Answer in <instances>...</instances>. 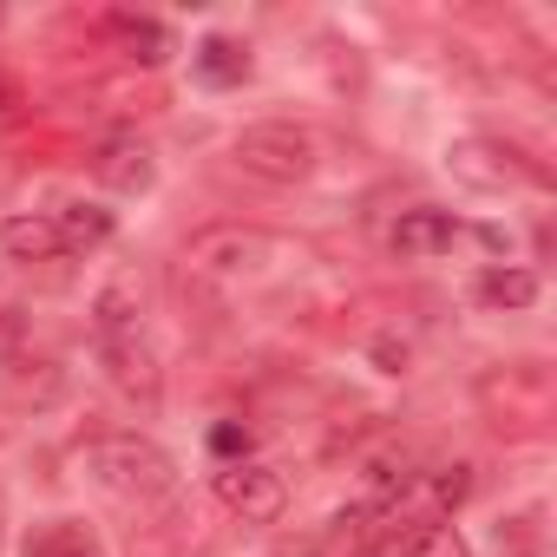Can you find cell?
<instances>
[{
    "instance_id": "obj_17",
    "label": "cell",
    "mask_w": 557,
    "mask_h": 557,
    "mask_svg": "<svg viewBox=\"0 0 557 557\" xmlns=\"http://www.w3.org/2000/svg\"><path fill=\"white\" fill-rule=\"evenodd\" d=\"M210 446H216L223 466H236V459H249V426H243V420H223V426L210 433Z\"/></svg>"
},
{
    "instance_id": "obj_7",
    "label": "cell",
    "mask_w": 557,
    "mask_h": 557,
    "mask_svg": "<svg viewBox=\"0 0 557 557\" xmlns=\"http://www.w3.org/2000/svg\"><path fill=\"white\" fill-rule=\"evenodd\" d=\"M92 177H99L106 190H119V197H145L151 177H158V164H151V151H145L132 132H119V138H106V145L92 151Z\"/></svg>"
},
{
    "instance_id": "obj_15",
    "label": "cell",
    "mask_w": 557,
    "mask_h": 557,
    "mask_svg": "<svg viewBox=\"0 0 557 557\" xmlns=\"http://www.w3.org/2000/svg\"><path fill=\"white\" fill-rule=\"evenodd\" d=\"M400 557H472V544L453 524H420V531L400 537Z\"/></svg>"
},
{
    "instance_id": "obj_6",
    "label": "cell",
    "mask_w": 557,
    "mask_h": 557,
    "mask_svg": "<svg viewBox=\"0 0 557 557\" xmlns=\"http://www.w3.org/2000/svg\"><path fill=\"white\" fill-rule=\"evenodd\" d=\"M387 243H394L400 262H433V256H446L459 243V216L433 210V203H413V210H400V223H394Z\"/></svg>"
},
{
    "instance_id": "obj_9",
    "label": "cell",
    "mask_w": 557,
    "mask_h": 557,
    "mask_svg": "<svg viewBox=\"0 0 557 557\" xmlns=\"http://www.w3.org/2000/svg\"><path fill=\"white\" fill-rule=\"evenodd\" d=\"M0 249H8L14 262H66L60 223H53L47 210H34V216H8V223H0Z\"/></svg>"
},
{
    "instance_id": "obj_16",
    "label": "cell",
    "mask_w": 557,
    "mask_h": 557,
    "mask_svg": "<svg viewBox=\"0 0 557 557\" xmlns=\"http://www.w3.org/2000/svg\"><path fill=\"white\" fill-rule=\"evenodd\" d=\"M466 492H472V466H440L433 472V505H466Z\"/></svg>"
},
{
    "instance_id": "obj_1",
    "label": "cell",
    "mask_w": 557,
    "mask_h": 557,
    "mask_svg": "<svg viewBox=\"0 0 557 557\" xmlns=\"http://www.w3.org/2000/svg\"><path fill=\"white\" fill-rule=\"evenodd\" d=\"M309 249L275 236V230H256V223H223V230H203L190 236L184 249V275L190 283H210L223 296H243V289H262V283H283L289 269H302Z\"/></svg>"
},
{
    "instance_id": "obj_4",
    "label": "cell",
    "mask_w": 557,
    "mask_h": 557,
    "mask_svg": "<svg viewBox=\"0 0 557 557\" xmlns=\"http://www.w3.org/2000/svg\"><path fill=\"white\" fill-rule=\"evenodd\" d=\"M230 158H236L249 177H262V184H302V177L315 171L322 145H315V132H309V125L262 119V125H243V132H236Z\"/></svg>"
},
{
    "instance_id": "obj_12",
    "label": "cell",
    "mask_w": 557,
    "mask_h": 557,
    "mask_svg": "<svg viewBox=\"0 0 557 557\" xmlns=\"http://www.w3.org/2000/svg\"><path fill=\"white\" fill-rule=\"evenodd\" d=\"M53 223H60V243H66V256H79V249H99L106 236H112V210H99V203H60V210H47Z\"/></svg>"
},
{
    "instance_id": "obj_18",
    "label": "cell",
    "mask_w": 557,
    "mask_h": 557,
    "mask_svg": "<svg viewBox=\"0 0 557 557\" xmlns=\"http://www.w3.org/2000/svg\"><path fill=\"white\" fill-rule=\"evenodd\" d=\"M21 106H27V92H21V79H14L8 66H0V125H8V119H21Z\"/></svg>"
},
{
    "instance_id": "obj_3",
    "label": "cell",
    "mask_w": 557,
    "mask_h": 557,
    "mask_svg": "<svg viewBox=\"0 0 557 557\" xmlns=\"http://www.w3.org/2000/svg\"><path fill=\"white\" fill-rule=\"evenodd\" d=\"M79 466L92 472L99 492L132 498V505H151V498H171V492H177L171 453H164L158 440H145V433H106V440H92V446L79 453Z\"/></svg>"
},
{
    "instance_id": "obj_11",
    "label": "cell",
    "mask_w": 557,
    "mask_h": 557,
    "mask_svg": "<svg viewBox=\"0 0 557 557\" xmlns=\"http://www.w3.org/2000/svg\"><path fill=\"white\" fill-rule=\"evenodd\" d=\"M197 79H203V86H243V79H249V47L230 40V34H210V40L197 47Z\"/></svg>"
},
{
    "instance_id": "obj_14",
    "label": "cell",
    "mask_w": 557,
    "mask_h": 557,
    "mask_svg": "<svg viewBox=\"0 0 557 557\" xmlns=\"http://www.w3.org/2000/svg\"><path fill=\"white\" fill-rule=\"evenodd\" d=\"M479 302L485 309H531L537 302V275L518 269V262H498V269L479 275Z\"/></svg>"
},
{
    "instance_id": "obj_13",
    "label": "cell",
    "mask_w": 557,
    "mask_h": 557,
    "mask_svg": "<svg viewBox=\"0 0 557 557\" xmlns=\"http://www.w3.org/2000/svg\"><path fill=\"white\" fill-rule=\"evenodd\" d=\"M21 557H99V537H92L79 518H47V524L27 537Z\"/></svg>"
},
{
    "instance_id": "obj_5",
    "label": "cell",
    "mask_w": 557,
    "mask_h": 557,
    "mask_svg": "<svg viewBox=\"0 0 557 557\" xmlns=\"http://www.w3.org/2000/svg\"><path fill=\"white\" fill-rule=\"evenodd\" d=\"M216 498L243 524H275V518H283V505H289V479L275 472V466H262V459H236V466L216 472Z\"/></svg>"
},
{
    "instance_id": "obj_8",
    "label": "cell",
    "mask_w": 557,
    "mask_h": 557,
    "mask_svg": "<svg viewBox=\"0 0 557 557\" xmlns=\"http://www.w3.org/2000/svg\"><path fill=\"white\" fill-rule=\"evenodd\" d=\"M453 177L472 184V190H505V184H524L531 171L518 164V151H505L492 138H459L453 145Z\"/></svg>"
},
{
    "instance_id": "obj_10",
    "label": "cell",
    "mask_w": 557,
    "mask_h": 557,
    "mask_svg": "<svg viewBox=\"0 0 557 557\" xmlns=\"http://www.w3.org/2000/svg\"><path fill=\"white\" fill-rule=\"evenodd\" d=\"M106 34H112L119 53L138 60V66H164V60L177 53V47H171V27H158V21H145V14H112Z\"/></svg>"
},
{
    "instance_id": "obj_2",
    "label": "cell",
    "mask_w": 557,
    "mask_h": 557,
    "mask_svg": "<svg viewBox=\"0 0 557 557\" xmlns=\"http://www.w3.org/2000/svg\"><path fill=\"white\" fill-rule=\"evenodd\" d=\"M92 348H99V368L112 374V387H119L125 400L158 407L164 374H158V355H151V342H145V322H138V302H132L125 283L99 296V309H92Z\"/></svg>"
}]
</instances>
